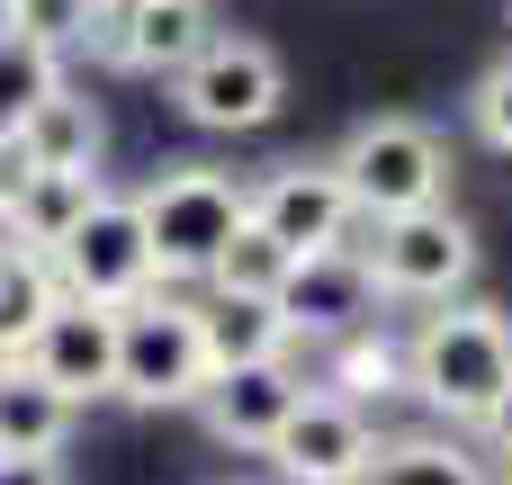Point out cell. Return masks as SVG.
<instances>
[{"label": "cell", "mask_w": 512, "mask_h": 485, "mask_svg": "<svg viewBox=\"0 0 512 485\" xmlns=\"http://www.w3.org/2000/svg\"><path fill=\"white\" fill-rule=\"evenodd\" d=\"M99 54L117 72H144V81H171L207 36H216V0H99Z\"/></svg>", "instance_id": "10"}, {"label": "cell", "mask_w": 512, "mask_h": 485, "mask_svg": "<svg viewBox=\"0 0 512 485\" xmlns=\"http://www.w3.org/2000/svg\"><path fill=\"white\" fill-rule=\"evenodd\" d=\"M171 99H180V117L207 126V135H252V126L279 117L288 72H279V54H270L261 36H207V45L171 72Z\"/></svg>", "instance_id": "5"}, {"label": "cell", "mask_w": 512, "mask_h": 485, "mask_svg": "<svg viewBox=\"0 0 512 485\" xmlns=\"http://www.w3.org/2000/svg\"><path fill=\"white\" fill-rule=\"evenodd\" d=\"M297 396H306V378L288 360H252V369H216L198 387V414L225 450H270V432L297 414Z\"/></svg>", "instance_id": "13"}, {"label": "cell", "mask_w": 512, "mask_h": 485, "mask_svg": "<svg viewBox=\"0 0 512 485\" xmlns=\"http://www.w3.org/2000/svg\"><path fill=\"white\" fill-rule=\"evenodd\" d=\"M90 27H99V0H9V36H27V45H45V54L81 45Z\"/></svg>", "instance_id": "23"}, {"label": "cell", "mask_w": 512, "mask_h": 485, "mask_svg": "<svg viewBox=\"0 0 512 485\" xmlns=\"http://www.w3.org/2000/svg\"><path fill=\"white\" fill-rule=\"evenodd\" d=\"M72 396H54L27 360H9L0 369V459H54L63 441H72Z\"/></svg>", "instance_id": "15"}, {"label": "cell", "mask_w": 512, "mask_h": 485, "mask_svg": "<svg viewBox=\"0 0 512 485\" xmlns=\"http://www.w3.org/2000/svg\"><path fill=\"white\" fill-rule=\"evenodd\" d=\"M90 198H99V171H36V180L18 189V207H9L0 225H9V234H18L27 252H54V243H63L72 225H81V207H90Z\"/></svg>", "instance_id": "16"}, {"label": "cell", "mask_w": 512, "mask_h": 485, "mask_svg": "<svg viewBox=\"0 0 512 485\" xmlns=\"http://www.w3.org/2000/svg\"><path fill=\"white\" fill-rule=\"evenodd\" d=\"M135 216H144L153 288L207 279V261H216V252L234 243V225H243V180H234V171H207V162H171V171L135 198Z\"/></svg>", "instance_id": "2"}, {"label": "cell", "mask_w": 512, "mask_h": 485, "mask_svg": "<svg viewBox=\"0 0 512 485\" xmlns=\"http://www.w3.org/2000/svg\"><path fill=\"white\" fill-rule=\"evenodd\" d=\"M54 261V288L63 297H81V306H135L144 288H153V252H144V216H135V198H90L81 207V225L45 252Z\"/></svg>", "instance_id": "7"}, {"label": "cell", "mask_w": 512, "mask_h": 485, "mask_svg": "<svg viewBox=\"0 0 512 485\" xmlns=\"http://www.w3.org/2000/svg\"><path fill=\"white\" fill-rule=\"evenodd\" d=\"M396 378H405V351H396V342H378L369 324L342 333V351H333V387H342L351 405H360V396H387Z\"/></svg>", "instance_id": "22"}, {"label": "cell", "mask_w": 512, "mask_h": 485, "mask_svg": "<svg viewBox=\"0 0 512 485\" xmlns=\"http://www.w3.org/2000/svg\"><path fill=\"white\" fill-rule=\"evenodd\" d=\"M0 485H72L54 459H0Z\"/></svg>", "instance_id": "25"}, {"label": "cell", "mask_w": 512, "mask_h": 485, "mask_svg": "<svg viewBox=\"0 0 512 485\" xmlns=\"http://www.w3.org/2000/svg\"><path fill=\"white\" fill-rule=\"evenodd\" d=\"M333 171H342L360 225L405 216V207H441V189H450V153H441V135L414 126V117H369V126L333 153Z\"/></svg>", "instance_id": "3"}, {"label": "cell", "mask_w": 512, "mask_h": 485, "mask_svg": "<svg viewBox=\"0 0 512 485\" xmlns=\"http://www.w3.org/2000/svg\"><path fill=\"white\" fill-rule=\"evenodd\" d=\"M504 485H512V477H504Z\"/></svg>", "instance_id": "29"}, {"label": "cell", "mask_w": 512, "mask_h": 485, "mask_svg": "<svg viewBox=\"0 0 512 485\" xmlns=\"http://www.w3.org/2000/svg\"><path fill=\"white\" fill-rule=\"evenodd\" d=\"M198 387H207L198 297L144 288L135 306H117V396L126 405H198Z\"/></svg>", "instance_id": "4"}, {"label": "cell", "mask_w": 512, "mask_h": 485, "mask_svg": "<svg viewBox=\"0 0 512 485\" xmlns=\"http://www.w3.org/2000/svg\"><path fill=\"white\" fill-rule=\"evenodd\" d=\"M512 378V315L504 306H450L423 315V333L405 342V387L450 414V423H486V405Z\"/></svg>", "instance_id": "1"}, {"label": "cell", "mask_w": 512, "mask_h": 485, "mask_svg": "<svg viewBox=\"0 0 512 485\" xmlns=\"http://www.w3.org/2000/svg\"><path fill=\"white\" fill-rule=\"evenodd\" d=\"M54 396L90 405V396H117V315L108 306H81V297H54V315L27 333L18 351Z\"/></svg>", "instance_id": "11"}, {"label": "cell", "mask_w": 512, "mask_h": 485, "mask_svg": "<svg viewBox=\"0 0 512 485\" xmlns=\"http://www.w3.org/2000/svg\"><path fill=\"white\" fill-rule=\"evenodd\" d=\"M378 297H423V306H450L468 279H477V234L450 216V207H405V216H378L369 243H360Z\"/></svg>", "instance_id": "6"}, {"label": "cell", "mask_w": 512, "mask_h": 485, "mask_svg": "<svg viewBox=\"0 0 512 485\" xmlns=\"http://www.w3.org/2000/svg\"><path fill=\"white\" fill-rule=\"evenodd\" d=\"M0 369H9V351H0Z\"/></svg>", "instance_id": "28"}, {"label": "cell", "mask_w": 512, "mask_h": 485, "mask_svg": "<svg viewBox=\"0 0 512 485\" xmlns=\"http://www.w3.org/2000/svg\"><path fill=\"white\" fill-rule=\"evenodd\" d=\"M369 450H378V432L351 396H297V414L270 432L261 459L279 468V485H360Z\"/></svg>", "instance_id": "9"}, {"label": "cell", "mask_w": 512, "mask_h": 485, "mask_svg": "<svg viewBox=\"0 0 512 485\" xmlns=\"http://www.w3.org/2000/svg\"><path fill=\"white\" fill-rule=\"evenodd\" d=\"M54 297H63V288H54V261L27 252V243H0V351H9V360H18L27 333L54 315Z\"/></svg>", "instance_id": "19"}, {"label": "cell", "mask_w": 512, "mask_h": 485, "mask_svg": "<svg viewBox=\"0 0 512 485\" xmlns=\"http://www.w3.org/2000/svg\"><path fill=\"white\" fill-rule=\"evenodd\" d=\"M288 261H297V252H279V243L243 216V225H234V243L207 261V297H261V306H270V297L288 288Z\"/></svg>", "instance_id": "20"}, {"label": "cell", "mask_w": 512, "mask_h": 485, "mask_svg": "<svg viewBox=\"0 0 512 485\" xmlns=\"http://www.w3.org/2000/svg\"><path fill=\"white\" fill-rule=\"evenodd\" d=\"M468 117H477V135L495 144V153H512V54L477 81V99H468Z\"/></svg>", "instance_id": "24"}, {"label": "cell", "mask_w": 512, "mask_h": 485, "mask_svg": "<svg viewBox=\"0 0 512 485\" xmlns=\"http://www.w3.org/2000/svg\"><path fill=\"white\" fill-rule=\"evenodd\" d=\"M54 90H63V54H45V45H27V36H0V144H9Z\"/></svg>", "instance_id": "21"}, {"label": "cell", "mask_w": 512, "mask_h": 485, "mask_svg": "<svg viewBox=\"0 0 512 485\" xmlns=\"http://www.w3.org/2000/svg\"><path fill=\"white\" fill-rule=\"evenodd\" d=\"M360 485H486V459H468L459 441L414 432V441H378L369 468H360Z\"/></svg>", "instance_id": "18"}, {"label": "cell", "mask_w": 512, "mask_h": 485, "mask_svg": "<svg viewBox=\"0 0 512 485\" xmlns=\"http://www.w3.org/2000/svg\"><path fill=\"white\" fill-rule=\"evenodd\" d=\"M18 144H27L36 171H99V108L72 99V90H54V99L18 126Z\"/></svg>", "instance_id": "17"}, {"label": "cell", "mask_w": 512, "mask_h": 485, "mask_svg": "<svg viewBox=\"0 0 512 485\" xmlns=\"http://www.w3.org/2000/svg\"><path fill=\"white\" fill-rule=\"evenodd\" d=\"M270 306H279L288 333H360V324H378L369 315L378 306V279H369L360 243H324V252H297L288 261V288Z\"/></svg>", "instance_id": "12"}, {"label": "cell", "mask_w": 512, "mask_h": 485, "mask_svg": "<svg viewBox=\"0 0 512 485\" xmlns=\"http://www.w3.org/2000/svg\"><path fill=\"white\" fill-rule=\"evenodd\" d=\"M288 324L279 306L261 297H198V351H207V378L216 369H252V360H288Z\"/></svg>", "instance_id": "14"}, {"label": "cell", "mask_w": 512, "mask_h": 485, "mask_svg": "<svg viewBox=\"0 0 512 485\" xmlns=\"http://www.w3.org/2000/svg\"><path fill=\"white\" fill-rule=\"evenodd\" d=\"M477 432H486V441H495V450L512 459V378H504V396L486 405V423H477Z\"/></svg>", "instance_id": "26"}, {"label": "cell", "mask_w": 512, "mask_h": 485, "mask_svg": "<svg viewBox=\"0 0 512 485\" xmlns=\"http://www.w3.org/2000/svg\"><path fill=\"white\" fill-rule=\"evenodd\" d=\"M0 36H9V0H0Z\"/></svg>", "instance_id": "27"}, {"label": "cell", "mask_w": 512, "mask_h": 485, "mask_svg": "<svg viewBox=\"0 0 512 485\" xmlns=\"http://www.w3.org/2000/svg\"><path fill=\"white\" fill-rule=\"evenodd\" d=\"M243 216L279 252H324V243H351V225H360V207H351L333 162H279L261 189H243Z\"/></svg>", "instance_id": "8"}]
</instances>
